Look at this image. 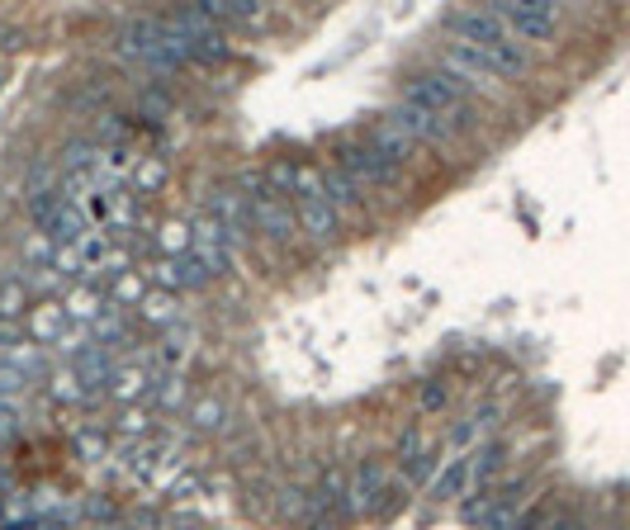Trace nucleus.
I'll return each instance as SVG.
<instances>
[{"instance_id":"f257e3e1","label":"nucleus","mask_w":630,"mask_h":530,"mask_svg":"<svg viewBox=\"0 0 630 530\" xmlns=\"http://www.w3.org/2000/svg\"><path fill=\"white\" fill-rule=\"evenodd\" d=\"M450 34L460 39V43H469V47H479V53L493 62L498 76H526V72H531L526 43L512 39L508 24H502L488 6H484V10H460V14H450Z\"/></svg>"},{"instance_id":"f03ea898","label":"nucleus","mask_w":630,"mask_h":530,"mask_svg":"<svg viewBox=\"0 0 630 530\" xmlns=\"http://www.w3.org/2000/svg\"><path fill=\"white\" fill-rule=\"evenodd\" d=\"M403 100L432 109V115L446 119V123H460V128L475 123V100H469V86L455 72H446V67L413 76V82L403 86Z\"/></svg>"},{"instance_id":"7ed1b4c3","label":"nucleus","mask_w":630,"mask_h":530,"mask_svg":"<svg viewBox=\"0 0 630 530\" xmlns=\"http://www.w3.org/2000/svg\"><path fill=\"white\" fill-rule=\"evenodd\" d=\"M119 53L133 57V62H148V67L162 72V67H176V62L191 57V47H185V39L166 24V14H162V20H133V24H123Z\"/></svg>"},{"instance_id":"20e7f679","label":"nucleus","mask_w":630,"mask_h":530,"mask_svg":"<svg viewBox=\"0 0 630 530\" xmlns=\"http://www.w3.org/2000/svg\"><path fill=\"white\" fill-rule=\"evenodd\" d=\"M242 185H247V214H251V223H257L271 242H294V237H298V214L285 204V195L271 190V181L257 175V171H247Z\"/></svg>"},{"instance_id":"39448f33","label":"nucleus","mask_w":630,"mask_h":530,"mask_svg":"<svg viewBox=\"0 0 630 530\" xmlns=\"http://www.w3.org/2000/svg\"><path fill=\"white\" fill-rule=\"evenodd\" d=\"M526 484L522 478H512L508 488H488V493H479L475 502H465V521H475L479 530H517L522 526V517H526Z\"/></svg>"},{"instance_id":"423d86ee","label":"nucleus","mask_w":630,"mask_h":530,"mask_svg":"<svg viewBox=\"0 0 630 530\" xmlns=\"http://www.w3.org/2000/svg\"><path fill=\"white\" fill-rule=\"evenodd\" d=\"M493 14L508 24V34L522 43H545V39H555V29H560L555 0H498Z\"/></svg>"},{"instance_id":"0eeeda50","label":"nucleus","mask_w":630,"mask_h":530,"mask_svg":"<svg viewBox=\"0 0 630 530\" xmlns=\"http://www.w3.org/2000/svg\"><path fill=\"white\" fill-rule=\"evenodd\" d=\"M337 166L351 175L360 190H393L399 185V166L384 162L380 152H370L366 142H346V148L337 152Z\"/></svg>"},{"instance_id":"6e6552de","label":"nucleus","mask_w":630,"mask_h":530,"mask_svg":"<svg viewBox=\"0 0 630 530\" xmlns=\"http://www.w3.org/2000/svg\"><path fill=\"white\" fill-rule=\"evenodd\" d=\"M389 123L393 128H403L413 142H432V148H446L450 142V123L446 119H436L432 109H422V105H408V100H399L389 109Z\"/></svg>"},{"instance_id":"1a4fd4ad","label":"nucleus","mask_w":630,"mask_h":530,"mask_svg":"<svg viewBox=\"0 0 630 530\" xmlns=\"http://www.w3.org/2000/svg\"><path fill=\"white\" fill-rule=\"evenodd\" d=\"M446 72L460 76L469 90H493V82H498L493 62H488L479 47H469V43H450L446 47Z\"/></svg>"},{"instance_id":"9d476101","label":"nucleus","mask_w":630,"mask_h":530,"mask_svg":"<svg viewBox=\"0 0 630 530\" xmlns=\"http://www.w3.org/2000/svg\"><path fill=\"white\" fill-rule=\"evenodd\" d=\"M346 497H351V511H360V517H374L380 497H389L384 493V464L360 459L356 474H351V484H346Z\"/></svg>"},{"instance_id":"9b49d317","label":"nucleus","mask_w":630,"mask_h":530,"mask_svg":"<svg viewBox=\"0 0 630 530\" xmlns=\"http://www.w3.org/2000/svg\"><path fill=\"white\" fill-rule=\"evenodd\" d=\"M298 228H304L313 242H333L341 232V214L327 204V195H304L298 199Z\"/></svg>"},{"instance_id":"f8f14e48","label":"nucleus","mask_w":630,"mask_h":530,"mask_svg":"<svg viewBox=\"0 0 630 530\" xmlns=\"http://www.w3.org/2000/svg\"><path fill=\"white\" fill-rule=\"evenodd\" d=\"M475 493V455H450V464L432 478V497L436 502H455V497Z\"/></svg>"},{"instance_id":"ddd939ff","label":"nucleus","mask_w":630,"mask_h":530,"mask_svg":"<svg viewBox=\"0 0 630 530\" xmlns=\"http://www.w3.org/2000/svg\"><path fill=\"white\" fill-rule=\"evenodd\" d=\"M366 148H370V152H380V156H384V162H393V166H399V171H403V166H408V162H413V156H417V142H413V138H408V133H403V128H393L389 119L370 128Z\"/></svg>"},{"instance_id":"4468645a","label":"nucleus","mask_w":630,"mask_h":530,"mask_svg":"<svg viewBox=\"0 0 630 530\" xmlns=\"http://www.w3.org/2000/svg\"><path fill=\"white\" fill-rule=\"evenodd\" d=\"M323 195H327V204H333L337 214H356V208L366 204V199H360V185L341 166H327L323 171Z\"/></svg>"},{"instance_id":"2eb2a0df","label":"nucleus","mask_w":630,"mask_h":530,"mask_svg":"<svg viewBox=\"0 0 630 530\" xmlns=\"http://www.w3.org/2000/svg\"><path fill=\"white\" fill-rule=\"evenodd\" d=\"M214 275L195 261V251H185V256H171V261L162 266V284L166 289H204Z\"/></svg>"},{"instance_id":"dca6fc26","label":"nucleus","mask_w":630,"mask_h":530,"mask_svg":"<svg viewBox=\"0 0 630 530\" xmlns=\"http://www.w3.org/2000/svg\"><path fill=\"white\" fill-rule=\"evenodd\" d=\"M86 232H90L86 214H82V208H76L72 199H62V208H57V214H53V223H48V237H53L57 247H76V242H82Z\"/></svg>"},{"instance_id":"f3484780","label":"nucleus","mask_w":630,"mask_h":530,"mask_svg":"<svg viewBox=\"0 0 630 530\" xmlns=\"http://www.w3.org/2000/svg\"><path fill=\"white\" fill-rule=\"evenodd\" d=\"M199 10L209 14L214 24H257L261 14H265V10L257 6V0H204Z\"/></svg>"},{"instance_id":"a211bd4d","label":"nucleus","mask_w":630,"mask_h":530,"mask_svg":"<svg viewBox=\"0 0 630 530\" xmlns=\"http://www.w3.org/2000/svg\"><path fill=\"white\" fill-rule=\"evenodd\" d=\"M493 426H498V408H479V412H469L465 422L450 431V450H455V455H465V445L475 441V436H488Z\"/></svg>"},{"instance_id":"6ab92c4d","label":"nucleus","mask_w":630,"mask_h":530,"mask_svg":"<svg viewBox=\"0 0 630 530\" xmlns=\"http://www.w3.org/2000/svg\"><path fill=\"white\" fill-rule=\"evenodd\" d=\"M502 459H508V445H502V441H484L475 450V488L479 493H488V484L502 474Z\"/></svg>"},{"instance_id":"aec40b11","label":"nucleus","mask_w":630,"mask_h":530,"mask_svg":"<svg viewBox=\"0 0 630 530\" xmlns=\"http://www.w3.org/2000/svg\"><path fill=\"white\" fill-rule=\"evenodd\" d=\"M76 261H82V275H86V270H105L109 266V232L90 228L82 242H76Z\"/></svg>"},{"instance_id":"412c9836","label":"nucleus","mask_w":630,"mask_h":530,"mask_svg":"<svg viewBox=\"0 0 630 530\" xmlns=\"http://www.w3.org/2000/svg\"><path fill=\"white\" fill-rule=\"evenodd\" d=\"M62 327H67V309L62 303H39L34 309V336L39 342H62Z\"/></svg>"},{"instance_id":"4be33fe9","label":"nucleus","mask_w":630,"mask_h":530,"mask_svg":"<svg viewBox=\"0 0 630 530\" xmlns=\"http://www.w3.org/2000/svg\"><path fill=\"white\" fill-rule=\"evenodd\" d=\"M143 389H152V379H148V369H138V365L115 369V375H109V393H115L119 403H129V398H138Z\"/></svg>"},{"instance_id":"5701e85b","label":"nucleus","mask_w":630,"mask_h":530,"mask_svg":"<svg viewBox=\"0 0 630 530\" xmlns=\"http://www.w3.org/2000/svg\"><path fill=\"white\" fill-rule=\"evenodd\" d=\"M100 309H105V303H100V294H96L90 284H82V289H76V294L67 299V317H90V323H96Z\"/></svg>"},{"instance_id":"b1692460","label":"nucleus","mask_w":630,"mask_h":530,"mask_svg":"<svg viewBox=\"0 0 630 530\" xmlns=\"http://www.w3.org/2000/svg\"><path fill=\"white\" fill-rule=\"evenodd\" d=\"M436 464H441V455H436V450H427V455H417V459H408V464H399V469H403V478H408V484H427V478L432 474H441L436 469Z\"/></svg>"},{"instance_id":"393cba45","label":"nucleus","mask_w":630,"mask_h":530,"mask_svg":"<svg viewBox=\"0 0 630 530\" xmlns=\"http://www.w3.org/2000/svg\"><path fill=\"white\" fill-rule=\"evenodd\" d=\"M143 317L148 323H176V309H171V294L166 289H156V294H143Z\"/></svg>"},{"instance_id":"a878e982","label":"nucleus","mask_w":630,"mask_h":530,"mask_svg":"<svg viewBox=\"0 0 630 530\" xmlns=\"http://www.w3.org/2000/svg\"><path fill=\"white\" fill-rule=\"evenodd\" d=\"M446 403H450V383L427 379V383H422V389H417V408H422V412H441Z\"/></svg>"},{"instance_id":"bb28decb","label":"nucleus","mask_w":630,"mask_h":530,"mask_svg":"<svg viewBox=\"0 0 630 530\" xmlns=\"http://www.w3.org/2000/svg\"><path fill=\"white\" fill-rule=\"evenodd\" d=\"M14 313H24V284L20 280H10V284H0V323Z\"/></svg>"},{"instance_id":"cd10ccee","label":"nucleus","mask_w":630,"mask_h":530,"mask_svg":"<svg viewBox=\"0 0 630 530\" xmlns=\"http://www.w3.org/2000/svg\"><path fill=\"white\" fill-rule=\"evenodd\" d=\"M191 422H195L199 431H214L218 422H224V403H218V398H204V403H195Z\"/></svg>"},{"instance_id":"c85d7f7f","label":"nucleus","mask_w":630,"mask_h":530,"mask_svg":"<svg viewBox=\"0 0 630 530\" xmlns=\"http://www.w3.org/2000/svg\"><path fill=\"white\" fill-rule=\"evenodd\" d=\"M133 181L143 185V190H162V181H166V166L156 162V156H148V162H138V166H133Z\"/></svg>"},{"instance_id":"c756f323","label":"nucleus","mask_w":630,"mask_h":530,"mask_svg":"<svg viewBox=\"0 0 630 530\" xmlns=\"http://www.w3.org/2000/svg\"><path fill=\"white\" fill-rule=\"evenodd\" d=\"M29 530H72V511L67 507H43Z\"/></svg>"},{"instance_id":"7c9ffc66","label":"nucleus","mask_w":630,"mask_h":530,"mask_svg":"<svg viewBox=\"0 0 630 530\" xmlns=\"http://www.w3.org/2000/svg\"><path fill=\"white\" fill-rule=\"evenodd\" d=\"M417 455H427V436H422L417 426H408V431H403V441H399V464L417 459Z\"/></svg>"},{"instance_id":"2f4dec72","label":"nucleus","mask_w":630,"mask_h":530,"mask_svg":"<svg viewBox=\"0 0 630 530\" xmlns=\"http://www.w3.org/2000/svg\"><path fill=\"white\" fill-rule=\"evenodd\" d=\"M152 398H156L162 408H176V403H181V379H176V375L156 379V383H152Z\"/></svg>"},{"instance_id":"473e14b6","label":"nucleus","mask_w":630,"mask_h":530,"mask_svg":"<svg viewBox=\"0 0 630 530\" xmlns=\"http://www.w3.org/2000/svg\"><path fill=\"white\" fill-rule=\"evenodd\" d=\"M341 497H346V478H341L337 469H327V474H323V502H327V507H337Z\"/></svg>"},{"instance_id":"72a5a7b5","label":"nucleus","mask_w":630,"mask_h":530,"mask_svg":"<svg viewBox=\"0 0 630 530\" xmlns=\"http://www.w3.org/2000/svg\"><path fill=\"white\" fill-rule=\"evenodd\" d=\"M0 436H14V408L0 398Z\"/></svg>"},{"instance_id":"f704fd0d","label":"nucleus","mask_w":630,"mask_h":530,"mask_svg":"<svg viewBox=\"0 0 630 530\" xmlns=\"http://www.w3.org/2000/svg\"><path fill=\"white\" fill-rule=\"evenodd\" d=\"M138 294H143V284H138V275H129V280L119 284V299H138Z\"/></svg>"},{"instance_id":"c9c22d12","label":"nucleus","mask_w":630,"mask_h":530,"mask_svg":"<svg viewBox=\"0 0 630 530\" xmlns=\"http://www.w3.org/2000/svg\"><path fill=\"white\" fill-rule=\"evenodd\" d=\"M0 497H10V474L0 469Z\"/></svg>"},{"instance_id":"e433bc0d","label":"nucleus","mask_w":630,"mask_h":530,"mask_svg":"<svg viewBox=\"0 0 630 530\" xmlns=\"http://www.w3.org/2000/svg\"><path fill=\"white\" fill-rule=\"evenodd\" d=\"M578 530H583V526H578Z\"/></svg>"}]
</instances>
